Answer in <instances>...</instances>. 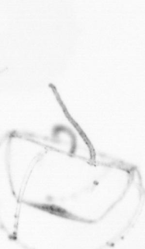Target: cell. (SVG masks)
<instances>
[{
  "label": "cell",
  "instance_id": "6da1fadb",
  "mask_svg": "<svg viewBox=\"0 0 145 249\" xmlns=\"http://www.w3.org/2000/svg\"><path fill=\"white\" fill-rule=\"evenodd\" d=\"M26 204L32 207L38 209L41 211L47 212L57 216L71 220L87 222V221L80 219L79 217L75 216L72 213L69 212L65 209L54 204H36L32 203L25 202Z\"/></svg>",
  "mask_w": 145,
  "mask_h": 249
}]
</instances>
